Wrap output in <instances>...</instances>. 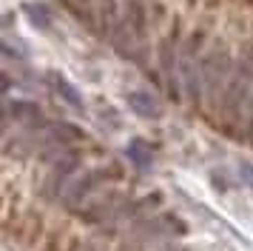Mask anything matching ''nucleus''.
<instances>
[{"mask_svg": "<svg viewBox=\"0 0 253 251\" xmlns=\"http://www.w3.org/2000/svg\"><path fill=\"white\" fill-rule=\"evenodd\" d=\"M251 94H253V55H245L236 63V71L230 74V83L225 89V100H222L225 112L230 117H236L242 112V106H248Z\"/></svg>", "mask_w": 253, "mask_h": 251, "instance_id": "nucleus-1", "label": "nucleus"}, {"mask_svg": "<svg viewBox=\"0 0 253 251\" xmlns=\"http://www.w3.org/2000/svg\"><path fill=\"white\" fill-rule=\"evenodd\" d=\"M228 74H230V60L225 49H213L208 57H202V89L216 97L222 89H228Z\"/></svg>", "mask_w": 253, "mask_h": 251, "instance_id": "nucleus-2", "label": "nucleus"}, {"mask_svg": "<svg viewBox=\"0 0 253 251\" xmlns=\"http://www.w3.org/2000/svg\"><path fill=\"white\" fill-rule=\"evenodd\" d=\"M128 106H131L139 117H148V120L160 114V103H157V97L148 94V91H131V94H128Z\"/></svg>", "mask_w": 253, "mask_h": 251, "instance_id": "nucleus-3", "label": "nucleus"}, {"mask_svg": "<svg viewBox=\"0 0 253 251\" xmlns=\"http://www.w3.org/2000/svg\"><path fill=\"white\" fill-rule=\"evenodd\" d=\"M77 169V157L74 154H69V157H60L57 166L51 169V177H48V194H54L60 188V183L69 180V174Z\"/></svg>", "mask_w": 253, "mask_h": 251, "instance_id": "nucleus-4", "label": "nucleus"}, {"mask_svg": "<svg viewBox=\"0 0 253 251\" xmlns=\"http://www.w3.org/2000/svg\"><path fill=\"white\" fill-rule=\"evenodd\" d=\"M128 157L137 163V169H148L151 163H154V148H151L145 140H134V143L128 146Z\"/></svg>", "mask_w": 253, "mask_h": 251, "instance_id": "nucleus-5", "label": "nucleus"}, {"mask_svg": "<svg viewBox=\"0 0 253 251\" xmlns=\"http://www.w3.org/2000/svg\"><path fill=\"white\" fill-rule=\"evenodd\" d=\"M48 80L54 83V89H57V94L63 97V100H69L71 106H74V109H80V106H83L80 94L74 91V86H71V83H66V80L60 77V74H48Z\"/></svg>", "mask_w": 253, "mask_h": 251, "instance_id": "nucleus-6", "label": "nucleus"}, {"mask_svg": "<svg viewBox=\"0 0 253 251\" xmlns=\"http://www.w3.org/2000/svg\"><path fill=\"white\" fill-rule=\"evenodd\" d=\"M6 114H14L17 120H40V112L32 103H12V106H6Z\"/></svg>", "mask_w": 253, "mask_h": 251, "instance_id": "nucleus-7", "label": "nucleus"}, {"mask_svg": "<svg viewBox=\"0 0 253 251\" xmlns=\"http://www.w3.org/2000/svg\"><path fill=\"white\" fill-rule=\"evenodd\" d=\"M23 11L26 14H32V23L40 26V29H48V26H51V14H48V9H43V6H37V3H26Z\"/></svg>", "mask_w": 253, "mask_h": 251, "instance_id": "nucleus-8", "label": "nucleus"}, {"mask_svg": "<svg viewBox=\"0 0 253 251\" xmlns=\"http://www.w3.org/2000/svg\"><path fill=\"white\" fill-rule=\"evenodd\" d=\"M239 174H242V180L248 183V186H253V163H242Z\"/></svg>", "mask_w": 253, "mask_h": 251, "instance_id": "nucleus-9", "label": "nucleus"}]
</instances>
